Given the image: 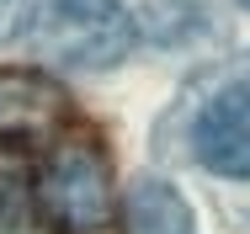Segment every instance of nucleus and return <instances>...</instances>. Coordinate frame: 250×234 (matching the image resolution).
I'll return each instance as SVG.
<instances>
[{"label": "nucleus", "mask_w": 250, "mask_h": 234, "mask_svg": "<svg viewBox=\"0 0 250 234\" xmlns=\"http://www.w3.org/2000/svg\"><path fill=\"white\" fill-rule=\"evenodd\" d=\"M38 202L59 234H106L112 229V160L101 144H59L38 176Z\"/></svg>", "instance_id": "f257e3e1"}, {"label": "nucleus", "mask_w": 250, "mask_h": 234, "mask_svg": "<svg viewBox=\"0 0 250 234\" xmlns=\"http://www.w3.org/2000/svg\"><path fill=\"white\" fill-rule=\"evenodd\" d=\"M43 53L75 69H112L133 48V16L123 0H53L43 27H38Z\"/></svg>", "instance_id": "f03ea898"}, {"label": "nucleus", "mask_w": 250, "mask_h": 234, "mask_svg": "<svg viewBox=\"0 0 250 234\" xmlns=\"http://www.w3.org/2000/svg\"><path fill=\"white\" fill-rule=\"evenodd\" d=\"M192 154L213 176H250V80H234L202 101L192 123Z\"/></svg>", "instance_id": "7ed1b4c3"}, {"label": "nucleus", "mask_w": 250, "mask_h": 234, "mask_svg": "<svg viewBox=\"0 0 250 234\" xmlns=\"http://www.w3.org/2000/svg\"><path fill=\"white\" fill-rule=\"evenodd\" d=\"M69 123V91L43 69H0V139L38 144Z\"/></svg>", "instance_id": "20e7f679"}, {"label": "nucleus", "mask_w": 250, "mask_h": 234, "mask_svg": "<svg viewBox=\"0 0 250 234\" xmlns=\"http://www.w3.org/2000/svg\"><path fill=\"white\" fill-rule=\"evenodd\" d=\"M128 234H197V218L170 181L144 176L128 191Z\"/></svg>", "instance_id": "39448f33"}, {"label": "nucleus", "mask_w": 250, "mask_h": 234, "mask_svg": "<svg viewBox=\"0 0 250 234\" xmlns=\"http://www.w3.org/2000/svg\"><path fill=\"white\" fill-rule=\"evenodd\" d=\"M32 27V0H0V48Z\"/></svg>", "instance_id": "423d86ee"}, {"label": "nucleus", "mask_w": 250, "mask_h": 234, "mask_svg": "<svg viewBox=\"0 0 250 234\" xmlns=\"http://www.w3.org/2000/svg\"><path fill=\"white\" fill-rule=\"evenodd\" d=\"M240 5H245V11H250V0H240Z\"/></svg>", "instance_id": "0eeeda50"}]
</instances>
